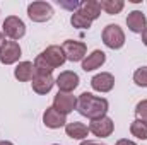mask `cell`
<instances>
[{
    "label": "cell",
    "mask_w": 147,
    "mask_h": 145,
    "mask_svg": "<svg viewBox=\"0 0 147 145\" xmlns=\"http://www.w3.org/2000/svg\"><path fill=\"white\" fill-rule=\"evenodd\" d=\"M60 5L65 7V9H79L82 5V2H77V0H74V2H60Z\"/></svg>",
    "instance_id": "d4e9b609"
},
{
    "label": "cell",
    "mask_w": 147,
    "mask_h": 145,
    "mask_svg": "<svg viewBox=\"0 0 147 145\" xmlns=\"http://www.w3.org/2000/svg\"><path fill=\"white\" fill-rule=\"evenodd\" d=\"M0 145H14V144H12V142H9V140H2Z\"/></svg>",
    "instance_id": "f546056e"
},
{
    "label": "cell",
    "mask_w": 147,
    "mask_h": 145,
    "mask_svg": "<svg viewBox=\"0 0 147 145\" xmlns=\"http://www.w3.org/2000/svg\"><path fill=\"white\" fill-rule=\"evenodd\" d=\"M105 62H106V53L101 51V50H94L91 55H87L82 60V70L84 72H92V70L99 68Z\"/></svg>",
    "instance_id": "5bb4252c"
},
{
    "label": "cell",
    "mask_w": 147,
    "mask_h": 145,
    "mask_svg": "<svg viewBox=\"0 0 147 145\" xmlns=\"http://www.w3.org/2000/svg\"><path fill=\"white\" fill-rule=\"evenodd\" d=\"M34 75H51V72L55 70L45 58H43V55L39 53L36 56V60H34Z\"/></svg>",
    "instance_id": "ffe728a7"
},
{
    "label": "cell",
    "mask_w": 147,
    "mask_h": 145,
    "mask_svg": "<svg viewBox=\"0 0 147 145\" xmlns=\"http://www.w3.org/2000/svg\"><path fill=\"white\" fill-rule=\"evenodd\" d=\"M116 145H137V144L132 142V140H128V138H120V140L116 142Z\"/></svg>",
    "instance_id": "484cf974"
},
{
    "label": "cell",
    "mask_w": 147,
    "mask_h": 145,
    "mask_svg": "<svg viewBox=\"0 0 147 145\" xmlns=\"http://www.w3.org/2000/svg\"><path fill=\"white\" fill-rule=\"evenodd\" d=\"M21 58V46L17 41H7L0 50V63L12 65Z\"/></svg>",
    "instance_id": "ba28073f"
},
{
    "label": "cell",
    "mask_w": 147,
    "mask_h": 145,
    "mask_svg": "<svg viewBox=\"0 0 147 145\" xmlns=\"http://www.w3.org/2000/svg\"><path fill=\"white\" fill-rule=\"evenodd\" d=\"M28 15L34 22H46L53 17V7L48 2H33L28 5Z\"/></svg>",
    "instance_id": "3957f363"
},
{
    "label": "cell",
    "mask_w": 147,
    "mask_h": 145,
    "mask_svg": "<svg viewBox=\"0 0 147 145\" xmlns=\"http://www.w3.org/2000/svg\"><path fill=\"white\" fill-rule=\"evenodd\" d=\"M7 43V39H5V34L3 33H0V50H2V46Z\"/></svg>",
    "instance_id": "4316f807"
},
{
    "label": "cell",
    "mask_w": 147,
    "mask_h": 145,
    "mask_svg": "<svg viewBox=\"0 0 147 145\" xmlns=\"http://www.w3.org/2000/svg\"><path fill=\"white\" fill-rule=\"evenodd\" d=\"M130 133H132L135 138H139V140H147V123L140 121V119L132 121V125H130Z\"/></svg>",
    "instance_id": "7402d4cb"
},
{
    "label": "cell",
    "mask_w": 147,
    "mask_h": 145,
    "mask_svg": "<svg viewBox=\"0 0 147 145\" xmlns=\"http://www.w3.org/2000/svg\"><path fill=\"white\" fill-rule=\"evenodd\" d=\"M142 43L147 46V28L144 29V33H142Z\"/></svg>",
    "instance_id": "83f0119b"
},
{
    "label": "cell",
    "mask_w": 147,
    "mask_h": 145,
    "mask_svg": "<svg viewBox=\"0 0 147 145\" xmlns=\"http://www.w3.org/2000/svg\"><path fill=\"white\" fill-rule=\"evenodd\" d=\"M70 24H72L74 28H79V29H89L91 24H92V21L87 19L80 10H75L72 14V17H70Z\"/></svg>",
    "instance_id": "44dd1931"
},
{
    "label": "cell",
    "mask_w": 147,
    "mask_h": 145,
    "mask_svg": "<svg viewBox=\"0 0 147 145\" xmlns=\"http://www.w3.org/2000/svg\"><path fill=\"white\" fill-rule=\"evenodd\" d=\"M80 145H101V144H98V142H91V140H84Z\"/></svg>",
    "instance_id": "f1b7e54d"
},
{
    "label": "cell",
    "mask_w": 147,
    "mask_h": 145,
    "mask_svg": "<svg viewBox=\"0 0 147 145\" xmlns=\"http://www.w3.org/2000/svg\"><path fill=\"white\" fill-rule=\"evenodd\" d=\"M134 82L139 87H147V67H140L134 73Z\"/></svg>",
    "instance_id": "603a6c76"
},
{
    "label": "cell",
    "mask_w": 147,
    "mask_h": 145,
    "mask_svg": "<svg viewBox=\"0 0 147 145\" xmlns=\"http://www.w3.org/2000/svg\"><path fill=\"white\" fill-rule=\"evenodd\" d=\"M55 85L58 87V92H72L79 85V75L75 72L65 70L55 79Z\"/></svg>",
    "instance_id": "9c48e42d"
},
{
    "label": "cell",
    "mask_w": 147,
    "mask_h": 145,
    "mask_svg": "<svg viewBox=\"0 0 147 145\" xmlns=\"http://www.w3.org/2000/svg\"><path fill=\"white\" fill-rule=\"evenodd\" d=\"M43 123L46 128H51V130H57V128H62L67 125V116L58 113L57 109L53 108H46V111L43 113Z\"/></svg>",
    "instance_id": "8fae6325"
},
{
    "label": "cell",
    "mask_w": 147,
    "mask_h": 145,
    "mask_svg": "<svg viewBox=\"0 0 147 145\" xmlns=\"http://www.w3.org/2000/svg\"><path fill=\"white\" fill-rule=\"evenodd\" d=\"M127 26L132 33H144V29L147 28V19L142 10H132L127 15Z\"/></svg>",
    "instance_id": "4fadbf2b"
},
{
    "label": "cell",
    "mask_w": 147,
    "mask_h": 145,
    "mask_svg": "<svg viewBox=\"0 0 147 145\" xmlns=\"http://www.w3.org/2000/svg\"><path fill=\"white\" fill-rule=\"evenodd\" d=\"M31 85H33V91H34L36 94H41V96H43V94H48V92L53 89L55 79H53L51 75H34Z\"/></svg>",
    "instance_id": "9a60e30c"
},
{
    "label": "cell",
    "mask_w": 147,
    "mask_h": 145,
    "mask_svg": "<svg viewBox=\"0 0 147 145\" xmlns=\"http://www.w3.org/2000/svg\"><path fill=\"white\" fill-rule=\"evenodd\" d=\"M2 29H3L2 33L5 36H9L12 41H17L26 34V24L17 15H9L2 24Z\"/></svg>",
    "instance_id": "277c9868"
},
{
    "label": "cell",
    "mask_w": 147,
    "mask_h": 145,
    "mask_svg": "<svg viewBox=\"0 0 147 145\" xmlns=\"http://www.w3.org/2000/svg\"><path fill=\"white\" fill-rule=\"evenodd\" d=\"M62 48H63V53H65L67 60H70V62H82V60L86 58L87 46H86V43H82V41L67 39V41H63Z\"/></svg>",
    "instance_id": "5b68a950"
},
{
    "label": "cell",
    "mask_w": 147,
    "mask_h": 145,
    "mask_svg": "<svg viewBox=\"0 0 147 145\" xmlns=\"http://www.w3.org/2000/svg\"><path fill=\"white\" fill-rule=\"evenodd\" d=\"M115 130V123L113 119L108 118V116H103L99 119H92L89 123V132L99 138H105V137H110Z\"/></svg>",
    "instance_id": "52a82bcc"
},
{
    "label": "cell",
    "mask_w": 147,
    "mask_h": 145,
    "mask_svg": "<svg viewBox=\"0 0 147 145\" xmlns=\"http://www.w3.org/2000/svg\"><path fill=\"white\" fill-rule=\"evenodd\" d=\"M53 145H60V144H53Z\"/></svg>",
    "instance_id": "4dcf8cb0"
},
{
    "label": "cell",
    "mask_w": 147,
    "mask_h": 145,
    "mask_svg": "<svg viewBox=\"0 0 147 145\" xmlns=\"http://www.w3.org/2000/svg\"><path fill=\"white\" fill-rule=\"evenodd\" d=\"M103 43L110 50H120L125 44V33L118 24H108L103 29Z\"/></svg>",
    "instance_id": "7a4b0ae2"
},
{
    "label": "cell",
    "mask_w": 147,
    "mask_h": 145,
    "mask_svg": "<svg viewBox=\"0 0 147 145\" xmlns=\"http://www.w3.org/2000/svg\"><path fill=\"white\" fill-rule=\"evenodd\" d=\"M108 108H110V104H108V101L105 97L94 96L91 92H82L79 96V99H77V111L82 116L89 118L91 121L106 116Z\"/></svg>",
    "instance_id": "6da1fadb"
},
{
    "label": "cell",
    "mask_w": 147,
    "mask_h": 145,
    "mask_svg": "<svg viewBox=\"0 0 147 145\" xmlns=\"http://www.w3.org/2000/svg\"><path fill=\"white\" fill-rule=\"evenodd\" d=\"M91 87L98 92H110L115 87V77L110 72H101L91 79Z\"/></svg>",
    "instance_id": "7c38bea8"
},
{
    "label": "cell",
    "mask_w": 147,
    "mask_h": 145,
    "mask_svg": "<svg viewBox=\"0 0 147 145\" xmlns=\"http://www.w3.org/2000/svg\"><path fill=\"white\" fill-rule=\"evenodd\" d=\"M65 133L72 140H84L89 135V126H86L80 121H72V123L65 125Z\"/></svg>",
    "instance_id": "2e32d148"
},
{
    "label": "cell",
    "mask_w": 147,
    "mask_h": 145,
    "mask_svg": "<svg viewBox=\"0 0 147 145\" xmlns=\"http://www.w3.org/2000/svg\"><path fill=\"white\" fill-rule=\"evenodd\" d=\"M53 108L57 109L58 113L67 116L69 113H72L74 109H77V99L70 92H58L53 97Z\"/></svg>",
    "instance_id": "8992f818"
},
{
    "label": "cell",
    "mask_w": 147,
    "mask_h": 145,
    "mask_svg": "<svg viewBox=\"0 0 147 145\" xmlns=\"http://www.w3.org/2000/svg\"><path fill=\"white\" fill-rule=\"evenodd\" d=\"M135 114H137V119L147 123V99L137 103V106H135Z\"/></svg>",
    "instance_id": "cb8c5ba5"
},
{
    "label": "cell",
    "mask_w": 147,
    "mask_h": 145,
    "mask_svg": "<svg viewBox=\"0 0 147 145\" xmlns=\"http://www.w3.org/2000/svg\"><path fill=\"white\" fill-rule=\"evenodd\" d=\"M41 55H43V58H45L53 68H58V67H62V65L67 62V56H65V53H63V48H62V46H57V44L48 46Z\"/></svg>",
    "instance_id": "30bf717a"
},
{
    "label": "cell",
    "mask_w": 147,
    "mask_h": 145,
    "mask_svg": "<svg viewBox=\"0 0 147 145\" xmlns=\"http://www.w3.org/2000/svg\"><path fill=\"white\" fill-rule=\"evenodd\" d=\"M79 10L87 19H91V21H94V19H98L101 15V5H99L98 0H86V2H82V5H80Z\"/></svg>",
    "instance_id": "ac0fdd59"
},
{
    "label": "cell",
    "mask_w": 147,
    "mask_h": 145,
    "mask_svg": "<svg viewBox=\"0 0 147 145\" xmlns=\"http://www.w3.org/2000/svg\"><path fill=\"white\" fill-rule=\"evenodd\" d=\"M14 77L19 82H29L34 77V65L31 62H21L16 68H14Z\"/></svg>",
    "instance_id": "e0dca14e"
},
{
    "label": "cell",
    "mask_w": 147,
    "mask_h": 145,
    "mask_svg": "<svg viewBox=\"0 0 147 145\" xmlns=\"http://www.w3.org/2000/svg\"><path fill=\"white\" fill-rule=\"evenodd\" d=\"M99 5H101V9H103L106 14L115 15V14H120V12L123 10L125 2H123V0H101Z\"/></svg>",
    "instance_id": "d6986e66"
}]
</instances>
